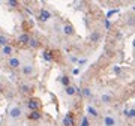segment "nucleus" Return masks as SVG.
I'll return each mask as SVG.
<instances>
[{
  "mask_svg": "<svg viewBox=\"0 0 135 126\" xmlns=\"http://www.w3.org/2000/svg\"><path fill=\"white\" fill-rule=\"evenodd\" d=\"M38 18H39V21H42V23H45V21H48V20L51 18V12H50L48 9L42 8L41 11H39V15H38Z\"/></svg>",
  "mask_w": 135,
  "mask_h": 126,
  "instance_id": "f257e3e1",
  "label": "nucleus"
},
{
  "mask_svg": "<svg viewBox=\"0 0 135 126\" xmlns=\"http://www.w3.org/2000/svg\"><path fill=\"white\" fill-rule=\"evenodd\" d=\"M27 107H29L30 111H36V110L41 108V102H39L38 99H30V101L27 102Z\"/></svg>",
  "mask_w": 135,
  "mask_h": 126,
  "instance_id": "f03ea898",
  "label": "nucleus"
},
{
  "mask_svg": "<svg viewBox=\"0 0 135 126\" xmlns=\"http://www.w3.org/2000/svg\"><path fill=\"white\" fill-rule=\"evenodd\" d=\"M63 125L65 126H75V120H74V114H72V113H68V114L65 116Z\"/></svg>",
  "mask_w": 135,
  "mask_h": 126,
  "instance_id": "7ed1b4c3",
  "label": "nucleus"
},
{
  "mask_svg": "<svg viewBox=\"0 0 135 126\" xmlns=\"http://www.w3.org/2000/svg\"><path fill=\"white\" fill-rule=\"evenodd\" d=\"M9 116L12 117V119H20V117H21V108H20V107L11 108V111H9Z\"/></svg>",
  "mask_w": 135,
  "mask_h": 126,
  "instance_id": "20e7f679",
  "label": "nucleus"
},
{
  "mask_svg": "<svg viewBox=\"0 0 135 126\" xmlns=\"http://www.w3.org/2000/svg\"><path fill=\"white\" fill-rule=\"evenodd\" d=\"M8 65L11 66V68H14V69H15V68H20V66H21V60H20L18 57H11V59H9V62H8Z\"/></svg>",
  "mask_w": 135,
  "mask_h": 126,
  "instance_id": "39448f33",
  "label": "nucleus"
},
{
  "mask_svg": "<svg viewBox=\"0 0 135 126\" xmlns=\"http://www.w3.org/2000/svg\"><path fill=\"white\" fill-rule=\"evenodd\" d=\"M104 126H116V119L111 116H107L104 119Z\"/></svg>",
  "mask_w": 135,
  "mask_h": 126,
  "instance_id": "423d86ee",
  "label": "nucleus"
},
{
  "mask_svg": "<svg viewBox=\"0 0 135 126\" xmlns=\"http://www.w3.org/2000/svg\"><path fill=\"white\" fill-rule=\"evenodd\" d=\"M29 119H30V120H39V119H42V114H41L39 110H36V111H32V113L29 114Z\"/></svg>",
  "mask_w": 135,
  "mask_h": 126,
  "instance_id": "0eeeda50",
  "label": "nucleus"
},
{
  "mask_svg": "<svg viewBox=\"0 0 135 126\" xmlns=\"http://www.w3.org/2000/svg\"><path fill=\"white\" fill-rule=\"evenodd\" d=\"M30 39H32V38L27 35V33H23L21 36H18V42H20V44H29Z\"/></svg>",
  "mask_w": 135,
  "mask_h": 126,
  "instance_id": "6e6552de",
  "label": "nucleus"
},
{
  "mask_svg": "<svg viewBox=\"0 0 135 126\" xmlns=\"http://www.w3.org/2000/svg\"><path fill=\"white\" fill-rule=\"evenodd\" d=\"M63 33L68 35V36L74 35V27H72L71 24H65V26H63Z\"/></svg>",
  "mask_w": 135,
  "mask_h": 126,
  "instance_id": "1a4fd4ad",
  "label": "nucleus"
},
{
  "mask_svg": "<svg viewBox=\"0 0 135 126\" xmlns=\"http://www.w3.org/2000/svg\"><path fill=\"white\" fill-rule=\"evenodd\" d=\"M23 74H24V75L33 74V66H32V65H24V66H23Z\"/></svg>",
  "mask_w": 135,
  "mask_h": 126,
  "instance_id": "9d476101",
  "label": "nucleus"
},
{
  "mask_svg": "<svg viewBox=\"0 0 135 126\" xmlns=\"http://www.w3.org/2000/svg\"><path fill=\"white\" fill-rule=\"evenodd\" d=\"M65 92H66V95H68V96H74V95L77 93V89H75L74 86H68Z\"/></svg>",
  "mask_w": 135,
  "mask_h": 126,
  "instance_id": "9b49d317",
  "label": "nucleus"
},
{
  "mask_svg": "<svg viewBox=\"0 0 135 126\" xmlns=\"http://www.w3.org/2000/svg\"><path fill=\"white\" fill-rule=\"evenodd\" d=\"M2 53H3V56H11V54H12V47L5 45V47L2 48Z\"/></svg>",
  "mask_w": 135,
  "mask_h": 126,
  "instance_id": "f8f14e48",
  "label": "nucleus"
},
{
  "mask_svg": "<svg viewBox=\"0 0 135 126\" xmlns=\"http://www.w3.org/2000/svg\"><path fill=\"white\" fill-rule=\"evenodd\" d=\"M99 38H101V35H99L98 32H93V33L90 35V42H98Z\"/></svg>",
  "mask_w": 135,
  "mask_h": 126,
  "instance_id": "ddd939ff",
  "label": "nucleus"
},
{
  "mask_svg": "<svg viewBox=\"0 0 135 126\" xmlns=\"http://www.w3.org/2000/svg\"><path fill=\"white\" fill-rule=\"evenodd\" d=\"M101 101L105 102V104H110V102L113 101V98H111V95H102V96H101Z\"/></svg>",
  "mask_w": 135,
  "mask_h": 126,
  "instance_id": "4468645a",
  "label": "nucleus"
},
{
  "mask_svg": "<svg viewBox=\"0 0 135 126\" xmlns=\"http://www.w3.org/2000/svg\"><path fill=\"white\" fill-rule=\"evenodd\" d=\"M87 111H89V114H90V116H93V117H96V116H98V111H96V110H95L93 107H89V108H87Z\"/></svg>",
  "mask_w": 135,
  "mask_h": 126,
  "instance_id": "2eb2a0df",
  "label": "nucleus"
},
{
  "mask_svg": "<svg viewBox=\"0 0 135 126\" xmlns=\"http://www.w3.org/2000/svg\"><path fill=\"white\" fill-rule=\"evenodd\" d=\"M44 57H45V60H53V56H51V51H44Z\"/></svg>",
  "mask_w": 135,
  "mask_h": 126,
  "instance_id": "dca6fc26",
  "label": "nucleus"
},
{
  "mask_svg": "<svg viewBox=\"0 0 135 126\" xmlns=\"http://www.w3.org/2000/svg\"><path fill=\"white\" fill-rule=\"evenodd\" d=\"M8 5L11 8H17L18 6V0H8Z\"/></svg>",
  "mask_w": 135,
  "mask_h": 126,
  "instance_id": "f3484780",
  "label": "nucleus"
},
{
  "mask_svg": "<svg viewBox=\"0 0 135 126\" xmlns=\"http://www.w3.org/2000/svg\"><path fill=\"white\" fill-rule=\"evenodd\" d=\"M29 45H30L32 48H36V47H39V44H38V41H36V39H30Z\"/></svg>",
  "mask_w": 135,
  "mask_h": 126,
  "instance_id": "a211bd4d",
  "label": "nucleus"
},
{
  "mask_svg": "<svg viewBox=\"0 0 135 126\" xmlns=\"http://www.w3.org/2000/svg\"><path fill=\"white\" fill-rule=\"evenodd\" d=\"M62 84L65 87H68V86H69V78H68V77H62Z\"/></svg>",
  "mask_w": 135,
  "mask_h": 126,
  "instance_id": "6ab92c4d",
  "label": "nucleus"
},
{
  "mask_svg": "<svg viewBox=\"0 0 135 126\" xmlns=\"http://www.w3.org/2000/svg\"><path fill=\"white\" fill-rule=\"evenodd\" d=\"M83 95H84V96H87V98H90V96H92L90 89H83Z\"/></svg>",
  "mask_w": 135,
  "mask_h": 126,
  "instance_id": "aec40b11",
  "label": "nucleus"
},
{
  "mask_svg": "<svg viewBox=\"0 0 135 126\" xmlns=\"http://www.w3.org/2000/svg\"><path fill=\"white\" fill-rule=\"evenodd\" d=\"M0 44L3 45V47H5V45H8V41H6V38H5L3 35H2V38H0Z\"/></svg>",
  "mask_w": 135,
  "mask_h": 126,
  "instance_id": "412c9836",
  "label": "nucleus"
},
{
  "mask_svg": "<svg viewBox=\"0 0 135 126\" xmlns=\"http://www.w3.org/2000/svg\"><path fill=\"white\" fill-rule=\"evenodd\" d=\"M21 92H23V93H29V92H30V87H29V86H23V87H21Z\"/></svg>",
  "mask_w": 135,
  "mask_h": 126,
  "instance_id": "4be33fe9",
  "label": "nucleus"
},
{
  "mask_svg": "<svg viewBox=\"0 0 135 126\" xmlns=\"http://www.w3.org/2000/svg\"><path fill=\"white\" fill-rule=\"evenodd\" d=\"M81 126H89V122H87V119H83V123Z\"/></svg>",
  "mask_w": 135,
  "mask_h": 126,
  "instance_id": "5701e85b",
  "label": "nucleus"
},
{
  "mask_svg": "<svg viewBox=\"0 0 135 126\" xmlns=\"http://www.w3.org/2000/svg\"><path fill=\"white\" fill-rule=\"evenodd\" d=\"M129 117H135V108H134V110H131V111H129Z\"/></svg>",
  "mask_w": 135,
  "mask_h": 126,
  "instance_id": "b1692460",
  "label": "nucleus"
},
{
  "mask_svg": "<svg viewBox=\"0 0 135 126\" xmlns=\"http://www.w3.org/2000/svg\"><path fill=\"white\" fill-rule=\"evenodd\" d=\"M134 48H135V41H134Z\"/></svg>",
  "mask_w": 135,
  "mask_h": 126,
  "instance_id": "393cba45",
  "label": "nucleus"
},
{
  "mask_svg": "<svg viewBox=\"0 0 135 126\" xmlns=\"http://www.w3.org/2000/svg\"><path fill=\"white\" fill-rule=\"evenodd\" d=\"M117 2H120V0H117Z\"/></svg>",
  "mask_w": 135,
  "mask_h": 126,
  "instance_id": "a878e982",
  "label": "nucleus"
}]
</instances>
